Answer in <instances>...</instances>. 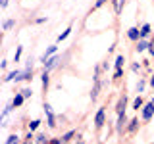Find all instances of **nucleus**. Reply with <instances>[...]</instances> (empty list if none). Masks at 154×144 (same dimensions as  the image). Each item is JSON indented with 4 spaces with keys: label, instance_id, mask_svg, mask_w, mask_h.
I'll return each instance as SVG.
<instances>
[{
    "label": "nucleus",
    "instance_id": "1",
    "mask_svg": "<svg viewBox=\"0 0 154 144\" xmlns=\"http://www.w3.org/2000/svg\"><path fill=\"white\" fill-rule=\"evenodd\" d=\"M152 113H154V104L150 102V104L144 106V110H143V119H150Z\"/></svg>",
    "mask_w": 154,
    "mask_h": 144
},
{
    "label": "nucleus",
    "instance_id": "2",
    "mask_svg": "<svg viewBox=\"0 0 154 144\" xmlns=\"http://www.w3.org/2000/svg\"><path fill=\"white\" fill-rule=\"evenodd\" d=\"M94 125H96V127H102V125H104V110H102V108H100L98 112H96V117H94Z\"/></svg>",
    "mask_w": 154,
    "mask_h": 144
},
{
    "label": "nucleus",
    "instance_id": "3",
    "mask_svg": "<svg viewBox=\"0 0 154 144\" xmlns=\"http://www.w3.org/2000/svg\"><path fill=\"white\" fill-rule=\"evenodd\" d=\"M45 112H46V115H48V125H50V127H54V113H52V110H50V106L48 104H45Z\"/></svg>",
    "mask_w": 154,
    "mask_h": 144
},
{
    "label": "nucleus",
    "instance_id": "4",
    "mask_svg": "<svg viewBox=\"0 0 154 144\" xmlns=\"http://www.w3.org/2000/svg\"><path fill=\"white\" fill-rule=\"evenodd\" d=\"M127 37L131 38V40H137V38L141 37V31H139V29H135V27H131V29L127 31Z\"/></svg>",
    "mask_w": 154,
    "mask_h": 144
},
{
    "label": "nucleus",
    "instance_id": "5",
    "mask_svg": "<svg viewBox=\"0 0 154 144\" xmlns=\"http://www.w3.org/2000/svg\"><path fill=\"white\" fill-rule=\"evenodd\" d=\"M58 64V56H50L48 60L45 62V65H46V69H50V67H54Z\"/></svg>",
    "mask_w": 154,
    "mask_h": 144
},
{
    "label": "nucleus",
    "instance_id": "6",
    "mask_svg": "<svg viewBox=\"0 0 154 144\" xmlns=\"http://www.w3.org/2000/svg\"><path fill=\"white\" fill-rule=\"evenodd\" d=\"M54 52H56V46H48V50L45 52V56H42V60H41V62L45 64V62H46V60H48V58H50L52 54H54Z\"/></svg>",
    "mask_w": 154,
    "mask_h": 144
},
{
    "label": "nucleus",
    "instance_id": "7",
    "mask_svg": "<svg viewBox=\"0 0 154 144\" xmlns=\"http://www.w3.org/2000/svg\"><path fill=\"white\" fill-rule=\"evenodd\" d=\"M23 100H25V96H23V94H16V96H14L12 106H16V108H17V106H21V104H23Z\"/></svg>",
    "mask_w": 154,
    "mask_h": 144
},
{
    "label": "nucleus",
    "instance_id": "8",
    "mask_svg": "<svg viewBox=\"0 0 154 144\" xmlns=\"http://www.w3.org/2000/svg\"><path fill=\"white\" fill-rule=\"evenodd\" d=\"M125 102H127V98H119V102H118V113H123L125 112Z\"/></svg>",
    "mask_w": 154,
    "mask_h": 144
},
{
    "label": "nucleus",
    "instance_id": "9",
    "mask_svg": "<svg viewBox=\"0 0 154 144\" xmlns=\"http://www.w3.org/2000/svg\"><path fill=\"white\" fill-rule=\"evenodd\" d=\"M123 123H125V112H123V113H119V119H118V127H116V129H118V131H122V129H123Z\"/></svg>",
    "mask_w": 154,
    "mask_h": 144
},
{
    "label": "nucleus",
    "instance_id": "10",
    "mask_svg": "<svg viewBox=\"0 0 154 144\" xmlns=\"http://www.w3.org/2000/svg\"><path fill=\"white\" fill-rule=\"evenodd\" d=\"M69 33H71V27H67V29H66V31H64V33H62V35H60V37H58V42H62V40H66V38H67V37H69Z\"/></svg>",
    "mask_w": 154,
    "mask_h": 144
},
{
    "label": "nucleus",
    "instance_id": "11",
    "mask_svg": "<svg viewBox=\"0 0 154 144\" xmlns=\"http://www.w3.org/2000/svg\"><path fill=\"white\" fill-rule=\"evenodd\" d=\"M148 33H150V25H148V23H144L143 29H141V37H146Z\"/></svg>",
    "mask_w": 154,
    "mask_h": 144
},
{
    "label": "nucleus",
    "instance_id": "12",
    "mask_svg": "<svg viewBox=\"0 0 154 144\" xmlns=\"http://www.w3.org/2000/svg\"><path fill=\"white\" fill-rule=\"evenodd\" d=\"M122 4H123V0H114V10H116V12H122Z\"/></svg>",
    "mask_w": 154,
    "mask_h": 144
},
{
    "label": "nucleus",
    "instance_id": "13",
    "mask_svg": "<svg viewBox=\"0 0 154 144\" xmlns=\"http://www.w3.org/2000/svg\"><path fill=\"white\" fill-rule=\"evenodd\" d=\"M144 48H148V42H146V40H139V46H137V50H139V52H143Z\"/></svg>",
    "mask_w": 154,
    "mask_h": 144
},
{
    "label": "nucleus",
    "instance_id": "14",
    "mask_svg": "<svg viewBox=\"0 0 154 144\" xmlns=\"http://www.w3.org/2000/svg\"><path fill=\"white\" fill-rule=\"evenodd\" d=\"M31 73H33V71H31V69H27V71H23V73H21V77H19V79H25V81H29V79H31Z\"/></svg>",
    "mask_w": 154,
    "mask_h": 144
},
{
    "label": "nucleus",
    "instance_id": "15",
    "mask_svg": "<svg viewBox=\"0 0 154 144\" xmlns=\"http://www.w3.org/2000/svg\"><path fill=\"white\" fill-rule=\"evenodd\" d=\"M48 81H50L48 79V71H45V73H42V86H45V88L48 86Z\"/></svg>",
    "mask_w": 154,
    "mask_h": 144
},
{
    "label": "nucleus",
    "instance_id": "16",
    "mask_svg": "<svg viewBox=\"0 0 154 144\" xmlns=\"http://www.w3.org/2000/svg\"><path fill=\"white\" fill-rule=\"evenodd\" d=\"M122 65H123V56H118V58H116V67L122 69Z\"/></svg>",
    "mask_w": 154,
    "mask_h": 144
},
{
    "label": "nucleus",
    "instance_id": "17",
    "mask_svg": "<svg viewBox=\"0 0 154 144\" xmlns=\"http://www.w3.org/2000/svg\"><path fill=\"white\" fill-rule=\"evenodd\" d=\"M73 134H75L73 131H69V133H66V134H64V136H62V142H67V140H69V138H71V136H73Z\"/></svg>",
    "mask_w": 154,
    "mask_h": 144
},
{
    "label": "nucleus",
    "instance_id": "18",
    "mask_svg": "<svg viewBox=\"0 0 154 144\" xmlns=\"http://www.w3.org/2000/svg\"><path fill=\"white\" fill-rule=\"evenodd\" d=\"M46 140H48V138L45 136V134H38V136H37V142L38 144H46Z\"/></svg>",
    "mask_w": 154,
    "mask_h": 144
},
{
    "label": "nucleus",
    "instance_id": "19",
    "mask_svg": "<svg viewBox=\"0 0 154 144\" xmlns=\"http://www.w3.org/2000/svg\"><path fill=\"white\" fill-rule=\"evenodd\" d=\"M38 123H41L38 119H35V121H31V123H29V129H31V131H35V129L38 127Z\"/></svg>",
    "mask_w": 154,
    "mask_h": 144
},
{
    "label": "nucleus",
    "instance_id": "20",
    "mask_svg": "<svg viewBox=\"0 0 154 144\" xmlns=\"http://www.w3.org/2000/svg\"><path fill=\"white\" fill-rule=\"evenodd\" d=\"M6 144H17V136H16V134L8 136V142H6Z\"/></svg>",
    "mask_w": 154,
    "mask_h": 144
},
{
    "label": "nucleus",
    "instance_id": "21",
    "mask_svg": "<svg viewBox=\"0 0 154 144\" xmlns=\"http://www.w3.org/2000/svg\"><path fill=\"white\" fill-rule=\"evenodd\" d=\"M139 108H143V100H141V98L135 100V110H139Z\"/></svg>",
    "mask_w": 154,
    "mask_h": 144
},
{
    "label": "nucleus",
    "instance_id": "22",
    "mask_svg": "<svg viewBox=\"0 0 154 144\" xmlns=\"http://www.w3.org/2000/svg\"><path fill=\"white\" fill-rule=\"evenodd\" d=\"M21 94L25 96V98H29V96H31L33 92H31V90H29V88H23V90H21Z\"/></svg>",
    "mask_w": 154,
    "mask_h": 144
},
{
    "label": "nucleus",
    "instance_id": "23",
    "mask_svg": "<svg viewBox=\"0 0 154 144\" xmlns=\"http://www.w3.org/2000/svg\"><path fill=\"white\" fill-rule=\"evenodd\" d=\"M137 119H133V121H131V125H129V131H135V127H137Z\"/></svg>",
    "mask_w": 154,
    "mask_h": 144
},
{
    "label": "nucleus",
    "instance_id": "24",
    "mask_svg": "<svg viewBox=\"0 0 154 144\" xmlns=\"http://www.w3.org/2000/svg\"><path fill=\"white\" fill-rule=\"evenodd\" d=\"M12 25H14V21H12V19H8V21L4 23V29H10V27H12Z\"/></svg>",
    "mask_w": 154,
    "mask_h": 144
},
{
    "label": "nucleus",
    "instance_id": "25",
    "mask_svg": "<svg viewBox=\"0 0 154 144\" xmlns=\"http://www.w3.org/2000/svg\"><path fill=\"white\" fill-rule=\"evenodd\" d=\"M21 50H23V48H21V46H17V52H16V62L19 60V56H21Z\"/></svg>",
    "mask_w": 154,
    "mask_h": 144
},
{
    "label": "nucleus",
    "instance_id": "26",
    "mask_svg": "<svg viewBox=\"0 0 154 144\" xmlns=\"http://www.w3.org/2000/svg\"><path fill=\"white\" fill-rule=\"evenodd\" d=\"M148 52H150V54L154 56V40L150 42V44H148Z\"/></svg>",
    "mask_w": 154,
    "mask_h": 144
},
{
    "label": "nucleus",
    "instance_id": "27",
    "mask_svg": "<svg viewBox=\"0 0 154 144\" xmlns=\"http://www.w3.org/2000/svg\"><path fill=\"white\" fill-rule=\"evenodd\" d=\"M106 2V0H96V4H94V8H100V6H102V4Z\"/></svg>",
    "mask_w": 154,
    "mask_h": 144
},
{
    "label": "nucleus",
    "instance_id": "28",
    "mask_svg": "<svg viewBox=\"0 0 154 144\" xmlns=\"http://www.w3.org/2000/svg\"><path fill=\"white\" fill-rule=\"evenodd\" d=\"M50 144H60V140H52V142H50Z\"/></svg>",
    "mask_w": 154,
    "mask_h": 144
},
{
    "label": "nucleus",
    "instance_id": "29",
    "mask_svg": "<svg viewBox=\"0 0 154 144\" xmlns=\"http://www.w3.org/2000/svg\"><path fill=\"white\" fill-rule=\"evenodd\" d=\"M150 85H152V86H154V77H152V79H150Z\"/></svg>",
    "mask_w": 154,
    "mask_h": 144
},
{
    "label": "nucleus",
    "instance_id": "30",
    "mask_svg": "<svg viewBox=\"0 0 154 144\" xmlns=\"http://www.w3.org/2000/svg\"><path fill=\"white\" fill-rule=\"evenodd\" d=\"M25 144H31V142H25Z\"/></svg>",
    "mask_w": 154,
    "mask_h": 144
},
{
    "label": "nucleus",
    "instance_id": "31",
    "mask_svg": "<svg viewBox=\"0 0 154 144\" xmlns=\"http://www.w3.org/2000/svg\"><path fill=\"white\" fill-rule=\"evenodd\" d=\"M152 104H154V100H152Z\"/></svg>",
    "mask_w": 154,
    "mask_h": 144
},
{
    "label": "nucleus",
    "instance_id": "32",
    "mask_svg": "<svg viewBox=\"0 0 154 144\" xmlns=\"http://www.w3.org/2000/svg\"><path fill=\"white\" fill-rule=\"evenodd\" d=\"M79 144H83V142H79Z\"/></svg>",
    "mask_w": 154,
    "mask_h": 144
}]
</instances>
